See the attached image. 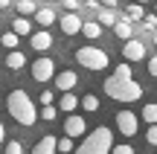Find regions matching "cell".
I'll return each instance as SVG.
<instances>
[{
	"mask_svg": "<svg viewBox=\"0 0 157 154\" xmlns=\"http://www.w3.org/2000/svg\"><path fill=\"white\" fill-rule=\"evenodd\" d=\"M9 114L15 122H21V125H35V119H38V111H35V102L29 99L26 90H12L9 93Z\"/></svg>",
	"mask_w": 157,
	"mask_h": 154,
	"instance_id": "cell-1",
	"label": "cell"
},
{
	"mask_svg": "<svg viewBox=\"0 0 157 154\" xmlns=\"http://www.w3.org/2000/svg\"><path fill=\"white\" fill-rule=\"evenodd\" d=\"M105 96L117 99V102H140L143 99V87L137 85L134 79H105Z\"/></svg>",
	"mask_w": 157,
	"mask_h": 154,
	"instance_id": "cell-2",
	"label": "cell"
},
{
	"mask_svg": "<svg viewBox=\"0 0 157 154\" xmlns=\"http://www.w3.org/2000/svg\"><path fill=\"white\" fill-rule=\"evenodd\" d=\"M111 145H113V134H111V128L102 125L96 131H90L82 140V145L73 148V154H111Z\"/></svg>",
	"mask_w": 157,
	"mask_h": 154,
	"instance_id": "cell-3",
	"label": "cell"
},
{
	"mask_svg": "<svg viewBox=\"0 0 157 154\" xmlns=\"http://www.w3.org/2000/svg\"><path fill=\"white\" fill-rule=\"evenodd\" d=\"M76 61L82 64L84 70L99 73V70H105L108 64H111V58H108V52L99 50V47H78V50H76Z\"/></svg>",
	"mask_w": 157,
	"mask_h": 154,
	"instance_id": "cell-4",
	"label": "cell"
},
{
	"mask_svg": "<svg viewBox=\"0 0 157 154\" xmlns=\"http://www.w3.org/2000/svg\"><path fill=\"white\" fill-rule=\"evenodd\" d=\"M52 76H56V61L52 58H38V61H32V79L35 81H50Z\"/></svg>",
	"mask_w": 157,
	"mask_h": 154,
	"instance_id": "cell-5",
	"label": "cell"
},
{
	"mask_svg": "<svg viewBox=\"0 0 157 154\" xmlns=\"http://www.w3.org/2000/svg\"><path fill=\"white\" fill-rule=\"evenodd\" d=\"M117 128L125 134V137H134V134L140 131V119H137V114H131V111H119V114H117Z\"/></svg>",
	"mask_w": 157,
	"mask_h": 154,
	"instance_id": "cell-6",
	"label": "cell"
},
{
	"mask_svg": "<svg viewBox=\"0 0 157 154\" xmlns=\"http://www.w3.org/2000/svg\"><path fill=\"white\" fill-rule=\"evenodd\" d=\"M122 55H125V61H143V58H146V44L137 41V38H125Z\"/></svg>",
	"mask_w": 157,
	"mask_h": 154,
	"instance_id": "cell-7",
	"label": "cell"
},
{
	"mask_svg": "<svg viewBox=\"0 0 157 154\" xmlns=\"http://www.w3.org/2000/svg\"><path fill=\"white\" fill-rule=\"evenodd\" d=\"M64 131H67V137H84V131H87V122H84L82 114H67V122H64Z\"/></svg>",
	"mask_w": 157,
	"mask_h": 154,
	"instance_id": "cell-8",
	"label": "cell"
},
{
	"mask_svg": "<svg viewBox=\"0 0 157 154\" xmlns=\"http://www.w3.org/2000/svg\"><path fill=\"white\" fill-rule=\"evenodd\" d=\"M61 32L64 35H78V29H82V17L76 15V12H67V15H61Z\"/></svg>",
	"mask_w": 157,
	"mask_h": 154,
	"instance_id": "cell-9",
	"label": "cell"
},
{
	"mask_svg": "<svg viewBox=\"0 0 157 154\" xmlns=\"http://www.w3.org/2000/svg\"><path fill=\"white\" fill-rule=\"evenodd\" d=\"M32 17H35L38 26H52L58 15H56V9H50V6H38V9L32 12Z\"/></svg>",
	"mask_w": 157,
	"mask_h": 154,
	"instance_id": "cell-10",
	"label": "cell"
},
{
	"mask_svg": "<svg viewBox=\"0 0 157 154\" xmlns=\"http://www.w3.org/2000/svg\"><path fill=\"white\" fill-rule=\"evenodd\" d=\"M52 79H56V76H52ZM56 85H58V90H73V87L78 85V76L73 73V70H64V73H58V79H56Z\"/></svg>",
	"mask_w": 157,
	"mask_h": 154,
	"instance_id": "cell-11",
	"label": "cell"
},
{
	"mask_svg": "<svg viewBox=\"0 0 157 154\" xmlns=\"http://www.w3.org/2000/svg\"><path fill=\"white\" fill-rule=\"evenodd\" d=\"M78 32H82L84 38H90V41H96V38H102V35H105V26H102L99 21H84V23H82V29H78Z\"/></svg>",
	"mask_w": 157,
	"mask_h": 154,
	"instance_id": "cell-12",
	"label": "cell"
},
{
	"mask_svg": "<svg viewBox=\"0 0 157 154\" xmlns=\"http://www.w3.org/2000/svg\"><path fill=\"white\" fill-rule=\"evenodd\" d=\"M6 67H9V70H23V67H26V55H23L17 47L9 50V55H6Z\"/></svg>",
	"mask_w": 157,
	"mask_h": 154,
	"instance_id": "cell-13",
	"label": "cell"
},
{
	"mask_svg": "<svg viewBox=\"0 0 157 154\" xmlns=\"http://www.w3.org/2000/svg\"><path fill=\"white\" fill-rule=\"evenodd\" d=\"M58 108H61L64 114H73V111L78 108V96H76L73 90H64V93H61V99H58Z\"/></svg>",
	"mask_w": 157,
	"mask_h": 154,
	"instance_id": "cell-14",
	"label": "cell"
},
{
	"mask_svg": "<svg viewBox=\"0 0 157 154\" xmlns=\"http://www.w3.org/2000/svg\"><path fill=\"white\" fill-rule=\"evenodd\" d=\"M32 154H56V137H52V134H47V137H41L38 143H35Z\"/></svg>",
	"mask_w": 157,
	"mask_h": 154,
	"instance_id": "cell-15",
	"label": "cell"
},
{
	"mask_svg": "<svg viewBox=\"0 0 157 154\" xmlns=\"http://www.w3.org/2000/svg\"><path fill=\"white\" fill-rule=\"evenodd\" d=\"M113 35H117V38H134V26H131V21H113Z\"/></svg>",
	"mask_w": 157,
	"mask_h": 154,
	"instance_id": "cell-16",
	"label": "cell"
},
{
	"mask_svg": "<svg viewBox=\"0 0 157 154\" xmlns=\"http://www.w3.org/2000/svg\"><path fill=\"white\" fill-rule=\"evenodd\" d=\"M32 47L35 50H50L52 47V35L50 32H32Z\"/></svg>",
	"mask_w": 157,
	"mask_h": 154,
	"instance_id": "cell-17",
	"label": "cell"
},
{
	"mask_svg": "<svg viewBox=\"0 0 157 154\" xmlns=\"http://www.w3.org/2000/svg\"><path fill=\"white\" fill-rule=\"evenodd\" d=\"M12 9H17L23 17H29L35 9H38V6H35V0H15V3H12Z\"/></svg>",
	"mask_w": 157,
	"mask_h": 154,
	"instance_id": "cell-18",
	"label": "cell"
},
{
	"mask_svg": "<svg viewBox=\"0 0 157 154\" xmlns=\"http://www.w3.org/2000/svg\"><path fill=\"white\" fill-rule=\"evenodd\" d=\"M78 102H82V108L87 111V114H96V111H99V99H96L93 93H84V96L78 99Z\"/></svg>",
	"mask_w": 157,
	"mask_h": 154,
	"instance_id": "cell-19",
	"label": "cell"
},
{
	"mask_svg": "<svg viewBox=\"0 0 157 154\" xmlns=\"http://www.w3.org/2000/svg\"><path fill=\"white\" fill-rule=\"evenodd\" d=\"M12 32H15V35H29V32H32V23H29L26 17H17V21L12 23Z\"/></svg>",
	"mask_w": 157,
	"mask_h": 154,
	"instance_id": "cell-20",
	"label": "cell"
},
{
	"mask_svg": "<svg viewBox=\"0 0 157 154\" xmlns=\"http://www.w3.org/2000/svg\"><path fill=\"white\" fill-rule=\"evenodd\" d=\"M143 15H146L143 3H131L128 9H125V17H128V21H143Z\"/></svg>",
	"mask_w": 157,
	"mask_h": 154,
	"instance_id": "cell-21",
	"label": "cell"
},
{
	"mask_svg": "<svg viewBox=\"0 0 157 154\" xmlns=\"http://www.w3.org/2000/svg\"><path fill=\"white\" fill-rule=\"evenodd\" d=\"M99 9V6H96ZM96 21L102 23V26H113V21H117V15H113L111 9H99V15H96Z\"/></svg>",
	"mask_w": 157,
	"mask_h": 154,
	"instance_id": "cell-22",
	"label": "cell"
},
{
	"mask_svg": "<svg viewBox=\"0 0 157 154\" xmlns=\"http://www.w3.org/2000/svg\"><path fill=\"white\" fill-rule=\"evenodd\" d=\"M143 119H146L148 125H154V122H157V102H148L146 108H143Z\"/></svg>",
	"mask_w": 157,
	"mask_h": 154,
	"instance_id": "cell-23",
	"label": "cell"
},
{
	"mask_svg": "<svg viewBox=\"0 0 157 154\" xmlns=\"http://www.w3.org/2000/svg\"><path fill=\"white\" fill-rule=\"evenodd\" d=\"M17 41H21V35H15V32L9 29V32H3V38H0V44H3L6 50H15V47H17Z\"/></svg>",
	"mask_w": 157,
	"mask_h": 154,
	"instance_id": "cell-24",
	"label": "cell"
},
{
	"mask_svg": "<svg viewBox=\"0 0 157 154\" xmlns=\"http://www.w3.org/2000/svg\"><path fill=\"white\" fill-rule=\"evenodd\" d=\"M73 137H64V140H56V151H61V154H73Z\"/></svg>",
	"mask_w": 157,
	"mask_h": 154,
	"instance_id": "cell-25",
	"label": "cell"
},
{
	"mask_svg": "<svg viewBox=\"0 0 157 154\" xmlns=\"http://www.w3.org/2000/svg\"><path fill=\"white\" fill-rule=\"evenodd\" d=\"M113 76H119V79H134V73H131V61H122L117 70H113Z\"/></svg>",
	"mask_w": 157,
	"mask_h": 154,
	"instance_id": "cell-26",
	"label": "cell"
},
{
	"mask_svg": "<svg viewBox=\"0 0 157 154\" xmlns=\"http://www.w3.org/2000/svg\"><path fill=\"white\" fill-rule=\"evenodd\" d=\"M58 116V111H56V105H44L41 108V119H47V122H52Z\"/></svg>",
	"mask_w": 157,
	"mask_h": 154,
	"instance_id": "cell-27",
	"label": "cell"
},
{
	"mask_svg": "<svg viewBox=\"0 0 157 154\" xmlns=\"http://www.w3.org/2000/svg\"><path fill=\"white\" fill-rule=\"evenodd\" d=\"M6 154H23V145L17 143V140H9V143H6Z\"/></svg>",
	"mask_w": 157,
	"mask_h": 154,
	"instance_id": "cell-28",
	"label": "cell"
},
{
	"mask_svg": "<svg viewBox=\"0 0 157 154\" xmlns=\"http://www.w3.org/2000/svg\"><path fill=\"white\" fill-rule=\"evenodd\" d=\"M111 154H134V148L128 143H122V145H111Z\"/></svg>",
	"mask_w": 157,
	"mask_h": 154,
	"instance_id": "cell-29",
	"label": "cell"
},
{
	"mask_svg": "<svg viewBox=\"0 0 157 154\" xmlns=\"http://www.w3.org/2000/svg\"><path fill=\"white\" fill-rule=\"evenodd\" d=\"M143 26L146 29H157V15H143Z\"/></svg>",
	"mask_w": 157,
	"mask_h": 154,
	"instance_id": "cell-30",
	"label": "cell"
},
{
	"mask_svg": "<svg viewBox=\"0 0 157 154\" xmlns=\"http://www.w3.org/2000/svg\"><path fill=\"white\" fill-rule=\"evenodd\" d=\"M146 140H148V145H157V122L151 128H148V134H146Z\"/></svg>",
	"mask_w": 157,
	"mask_h": 154,
	"instance_id": "cell-31",
	"label": "cell"
},
{
	"mask_svg": "<svg viewBox=\"0 0 157 154\" xmlns=\"http://www.w3.org/2000/svg\"><path fill=\"white\" fill-rule=\"evenodd\" d=\"M52 99H56V93H52V90H44L38 102H41V105H52Z\"/></svg>",
	"mask_w": 157,
	"mask_h": 154,
	"instance_id": "cell-32",
	"label": "cell"
},
{
	"mask_svg": "<svg viewBox=\"0 0 157 154\" xmlns=\"http://www.w3.org/2000/svg\"><path fill=\"white\" fill-rule=\"evenodd\" d=\"M148 76L157 79V55H151V61H148Z\"/></svg>",
	"mask_w": 157,
	"mask_h": 154,
	"instance_id": "cell-33",
	"label": "cell"
},
{
	"mask_svg": "<svg viewBox=\"0 0 157 154\" xmlns=\"http://www.w3.org/2000/svg\"><path fill=\"white\" fill-rule=\"evenodd\" d=\"M99 6H105V9H117V0H96Z\"/></svg>",
	"mask_w": 157,
	"mask_h": 154,
	"instance_id": "cell-34",
	"label": "cell"
},
{
	"mask_svg": "<svg viewBox=\"0 0 157 154\" xmlns=\"http://www.w3.org/2000/svg\"><path fill=\"white\" fill-rule=\"evenodd\" d=\"M78 6V0H64V9H76Z\"/></svg>",
	"mask_w": 157,
	"mask_h": 154,
	"instance_id": "cell-35",
	"label": "cell"
},
{
	"mask_svg": "<svg viewBox=\"0 0 157 154\" xmlns=\"http://www.w3.org/2000/svg\"><path fill=\"white\" fill-rule=\"evenodd\" d=\"M0 9H12V0H0Z\"/></svg>",
	"mask_w": 157,
	"mask_h": 154,
	"instance_id": "cell-36",
	"label": "cell"
},
{
	"mask_svg": "<svg viewBox=\"0 0 157 154\" xmlns=\"http://www.w3.org/2000/svg\"><path fill=\"white\" fill-rule=\"evenodd\" d=\"M3 140H6V125L0 122V143H3Z\"/></svg>",
	"mask_w": 157,
	"mask_h": 154,
	"instance_id": "cell-37",
	"label": "cell"
},
{
	"mask_svg": "<svg viewBox=\"0 0 157 154\" xmlns=\"http://www.w3.org/2000/svg\"><path fill=\"white\" fill-rule=\"evenodd\" d=\"M151 41H154V47H157V29H151Z\"/></svg>",
	"mask_w": 157,
	"mask_h": 154,
	"instance_id": "cell-38",
	"label": "cell"
},
{
	"mask_svg": "<svg viewBox=\"0 0 157 154\" xmlns=\"http://www.w3.org/2000/svg\"><path fill=\"white\" fill-rule=\"evenodd\" d=\"M137 3H143V6H146V3H148V0H137Z\"/></svg>",
	"mask_w": 157,
	"mask_h": 154,
	"instance_id": "cell-39",
	"label": "cell"
},
{
	"mask_svg": "<svg viewBox=\"0 0 157 154\" xmlns=\"http://www.w3.org/2000/svg\"><path fill=\"white\" fill-rule=\"evenodd\" d=\"M146 154H151V151H146Z\"/></svg>",
	"mask_w": 157,
	"mask_h": 154,
	"instance_id": "cell-40",
	"label": "cell"
},
{
	"mask_svg": "<svg viewBox=\"0 0 157 154\" xmlns=\"http://www.w3.org/2000/svg\"><path fill=\"white\" fill-rule=\"evenodd\" d=\"M154 9H157V3H154Z\"/></svg>",
	"mask_w": 157,
	"mask_h": 154,
	"instance_id": "cell-41",
	"label": "cell"
}]
</instances>
